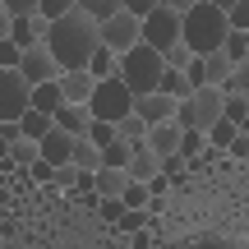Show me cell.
<instances>
[{"instance_id":"cell-1","label":"cell","mask_w":249,"mask_h":249,"mask_svg":"<svg viewBox=\"0 0 249 249\" xmlns=\"http://www.w3.org/2000/svg\"><path fill=\"white\" fill-rule=\"evenodd\" d=\"M97 46H102L97 23H92V18L79 9V0H74V9L60 18V23H51V28H46V51L55 55V65H60L65 74L88 70V65H92V55H97Z\"/></svg>"},{"instance_id":"cell-2","label":"cell","mask_w":249,"mask_h":249,"mask_svg":"<svg viewBox=\"0 0 249 249\" xmlns=\"http://www.w3.org/2000/svg\"><path fill=\"white\" fill-rule=\"evenodd\" d=\"M226 37H231L226 5H213V0H189L185 5V33H180V42H185L194 55L226 51Z\"/></svg>"},{"instance_id":"cell-3","label":"cell","mask_w":249,"mask_h":249,"mask_svg":"<svg viewBox=\"0 0 249 249\" xmlns=\"http://www.w3.org/2000/svg\"><path fill=\"white\" fill-rule=\"evenodd\" d=\"M161 74H166V60H161V51H152V46H134L129 55H120V83L134 92V102L152 97V92L161 88Z\"/></svg>"},{"instance_id":"cell-4","label":"cell","mask_w":249,"mask_h":249,"mask_svg":"<svg viewBox=\"0 0 249 249\" xmlns=\"http://www.w3.org/2000/svg\"><path fill=\"white\" fill-rule=\"evenodd\" d=\"M222 116H226V92H222V88H198L189 102H180L176 124H180V129H198V134H208Z\"/></svg>"},{"instance_id":"cell-5","label":"cell","mask_w":249,"mask_h":249,"mask_svg":"<svg viewBox=\"0 0 249 249\" xmlns=\"http://www.w3.org/2000/svg\"><path fill=\"white\" fill-rule=\"evenodd\" d=\"M180 33H185V14H180L171 0H157V9L143 18V46L166 55L171 46H180Z\"/></svg>"},{"instance_id":"cell-6","label":"cell","mask_w":249,"mask_h":249,"mask_svg":"<svg viewBox=\"0 0 249 249\" xmlns=\"http://www.w3.org/2000/svg\"><path fill=\"white\" fill-rule=\"evenodd\" d=\"M88 111H92V120H107V124H120L124 116H134V92L124 88V83H120V74H116V79L97 83V92H92Z\"/></svg>"},{"instance_id":"cell-7","label":"cell","mask_w":249,"mask_h":249,"mask_svg":"<svg viewBox=\"0 0 249 249\" xmlns=\"http://www.w3.org/2000/svg\"><path fill=\"white\" fill-rule=\"evenodd\" d=\"M33 111V88L18 70H0V124H18Z\"/></svg>"},{"instance_id":"cell-8","label":"cell","mask_w":249,"mask_h":249,"mask_svg":"<svg viewBox=\"0 0 249 249\" xmlns=\"http://www.w3.org/2000/svg\"><path fill=\"white\" fill-rule=\"evenodd\" d=\"M97 37H102V46H107L111 55H129L134 46H143V18H134L129 9H120L111 23L97 28Z\"/></svg>"},{"instance_id":"cell-9","label":"cell","mask_w":249,"mask_h":249,"mask_svg":"<svg viewBox=\"0 0 249 249\" xmlns=\"http://www.w3.org/2000/svg\"><path fill=\"white\" fill-rule=\"evenodd\" d=\"M18 74L28 79V88H46V83H60V65H55V55L42 46H33V51H23V65H18Z\"/></svg>"},{"instance_id":"cell-10","label":"cell","mask_w":249,"mask_h":249,"mask_svg":"<svg viewBox=\"0 0 249 249\" xmlns=\"http://www.w3.org/2000/svg\"><path fill=\"white\" fill-rule=\"evenodd\" d=\"M134 116H139L148 129H157V124H171L180 116V102H171L166 92H152V97H139L134 102Z\"/></svg>"},{"instance_id":"cell-11","label":"cell","mask_w":249,"mask_h":249,"mask_svg":"<svg viewBox=\"0 0 249 249\" xmlns=\"http://www.w3.org/2000/svg\"><path fill=\"white\" fill-rule=\"evenodd\" d=\"M92 92H97V79H92L88 70H74V74H60V97L70 102V107H88Z\"/></svg>"},{"instance_id":"cell-12","label":"cell","mask_w":249,"mask_h":249,"mask_svg":"<svg viewBox=\"0 0 249 249\" xmlns=\"http://www.w3.org/2000/svg\"><path fill=\"white\" fill-rule=\"evenodd\" d=\"M180 139H185V129H180L176 120H171V124H157V129H148V148L157 152L161 161L180 157Z\"/></svg>"},{"instance_id":"cell-13","label":"cell","mask_w":249,"mask_h":249,"mask_svg":"<svg viewBox=\"0 0 249 249\" xmlns=\"http://www.w3.org/2000/svg\"><path fill=\"white\" fill-rule=\"evenodd\" d=\"M55 129L70 134V139H88V129H92V111H88V107H70V102H65V107L55 111Z\"/></svg>"},{"instance_id":"cell-14","label":"cell","mask_w":249,"mask_h":249,"mask_svg":"<svg viewBox=\"0 0 249 249\" xmlns=\"http://www.w3.org/2000/svg\"><path fill=\"white\" fill-rule=\"evenodd\" d=\"M161 176V157L148 148V143H139L129 157V180H139V185H152V180Z\"/></svg>"},{"instance_id":"cell-15","label":"cell","mask_w":249,"mask_h":249,"mask_svg":"<svg viewBox=\"0 0 249 249\" xmlns=\"http://www.w3.org/2000/svg\"><path fill=\"white\" fill-rule=\"evenodd\" d=\"M70 157H74V139L60 134V129H51L42 139V161H51V166H70Z\"/></svg>"},{"instance_id":"cell-16","label":"cell","mask_w":249,"mask_h":249,"mask_svg":"<svg viewBox=\"0 0 249 249\" xmlns=\"http://www.w3.org/2000/svg\"><path fill=\"white\" fill-rule=\"evenodd\" d=\"M70 166H74V171H88V176H97V171H102V148H97V143H88V139H74Z\"/></svg>"},{"instance_id":"cell-17","label":"cell","mask_w":249,"mask_h":249,"mask_svg":"<svg viewBox=\"0 0 249 249\" xmlns=\"http://www.w3.org/2000/svg\"><path fill=\"white\" fill-rule=\"evenodd\" d=\"M92 185H97L102 198H124V189H129V171H107V166H102L97 176H92Z\"/></svg>"},{"instance_id":"cell-18","label":"cell","mask_w":249,"mask_h":249,"mask_svg":"<svg viewBox=\"0 0 249 249\" xmlns=\"http://www.w3.org/2000/svg\"><path fill=\"white\" fill-rule=\"evenodd\" d=\"M79 9H83V14H88L92 23L102 28V23H111V18L124 9V0H79Z\"/></svg>"},{"instance_id":"cell-19","label":"cell","mask_w":249,"mask_h":249,"mask_svg":"<svg viewBox=\"0 0 249 249\" xmlns=\"http://www.w3.org/2000/svg\"><path fill=\"white\" fill-rule=\"evenodd\" d=\"M157 92H166L171 102H189V97H194L189 74H180V70H166V74H161V88H157Z\"/></svg>"},{"instance_id":"cell-20","label":"cell","mask_w":249,"mask_h":249,"mask_svg":"<svg viewBox=\"0 0 249 249\" xmlns=\"http://www.w3.org/2000/svg\"><path fill=\"white\" fill-rule=\"evenodd\" d=\"M65 107V97H60V83H46V88H33V111H42V116H51L55 120V111Z\"/></svg>"},{"instance_id":"cell-21","label":"cell","mask_w":249,"mask_h":249,"mask_svg":"<svg viewBox=\"0 0 249 249\" xmlns=\"http://www.w3.org/2000/svg\"><path fill=\"white\" fill-rule=\"evenodd\" d=\"M18 129H23V139H33V143H42L46 134L55 129V120H51V116H42V111H28V116L18 120Z\"/></svg>"},{"instance_id":"cell-22","label":"cell","mask_w":249,"mask_h":249,"mask_svg":"<svg viewBox=\"0 0 249 249\" xmlns=\"http://www.w3.org/2000/svg\"><path fill=\"white\" fill-rule=\"evenodd\" d=\"M9 161L33 171L37 161H42V143H33V139H14V148H9Z\"/></svg>"},{"instance_id":"cell-23","label":"cell","mask_w":249,"mask_h":249,"mask_svg":"<svg viewBox=\"0 0 249 249\" xmlns=\"http://www.w3.org/2000/svg\"><path fill=\"white\" fill-rule=\"evenodd\" d=\"M235 139H240V124H231L226 116L208 129V148H235Z\"/></svg>"},{"instance_id":"cell-24","label":"cell","mask_w":249,"mask_h":249,"mask_svg":"<svg viewBox=\"0 0 249 249\" xmlns=\"http://www.w3.org/2000/svg\"><path fill=\"white\" fill-rule=\"evenodd\" d=\"M129 157H134V148L124 139H116L107 152H102V166H107V171H129Z\"/></svg>"},{"instance_id":"cell-25","label":"cell","mask_w":249,"mask_h":249,"mask_svg":"<svg viewBox=\"0 0 249 249\" xmlns=\"http://www.w3.org/2000/svg\"><path fill=\"white\" fill-rule=\"evenodd\" d=\"M120 235H143L152 226V213H139V208H124V217H120Z\"/></svg>"},{"instance_id":"cell-26","label":"cell","mask_w":249,"mask_h":249,"mask_svg":"<svg viewBox=\"0 0 249 249\" xmlns=\"http://www.w3.org/2000/svg\"><path fill=\"white\" fill-rule=\"evenodd\" d=\"M116 134L124 143H129V148H139V143H148V124H143L139 116H124L120 124H116Z\"/></svg>"},{"instance_id":"cell-27","label":"cell","mask_w":249,"mask_h":249,"mask_svg":"<svg viewBox=\"0 0 249 249\" xmlns=\"http://www.w3.org/2000/svg\"><path fill=\"white\" fill-rule=\"evenodd\" d=\"M222 92H226V97H245V102H249V60L231 70V79H226V88H222Z\"/></svg>"},{"instance_id":"cell-28","label":"cell","mask_w":249,"mask_h":249,"mask_svg":"<svg viewBox=\"0 0 249 249\" xmlns=\"http://www.w3.org/2000/svg\"><path fill=\"white\" fill-rule=\"evenodd\" d=\"M226 60H231V65L249 60V33H231V37H226Z\"/></svg>"},{"instance_id":"cell-29","label":"cell","mask_w":249,"mask_h":249,"mask_svg":"<svg viewBox=\"0 0 249 249\" xmlns=\"http://www.w3.org/2000/svg\"><path fill=\"white\" fill-rule=\"evenodd\" d=\"M116 139H120V134H116V124H107V120H92V129H88V143H97V148L107 152Z\"/></svg>"},{"instance_id":"cell-30","label":"cell","mask_w":249,"mask_h":249,"mask_svg":"<svg viewBox=\"0 0 249 249\" xmlns=\"http://www.w3.org/2000/svg\"><path fill=\"white\" fill-rule=\"evenodd\" d=\"M203 148H208V134H198V129H185V139H180V157H185V161H194Z\"/></svg>"},{"instance_id":"cell-31","label":"cell","mask_w":249,"mask_h":249,"mask_svg":"<svg viewBox=\"0 0 249 249\" xmlns=\"http://www.w3.org/2000/svg\"><path fill=\"white\" fill-rule=\"evenodd\" d=\"M226 23H231V33H249V0L226 5Z\"/></svg>"},{"instance_id":"cell-32","label":"cell","mask_w":249,"mask_h":249,"mask_svg":"<svg viewBox=\"0 0 249 249\" xmlns=\"http://www.w3.org/2000/svg\"><path fill=\"white\" fill-rule=\"evenodd\" d=\"M161 60H166V70H180V74H185L189 65H194V51H189V46L180 42V46H171V51L161 55Z\"/></svg>"},{"instance_id":"cell-33","label":"cell","mask_w":249,"mask_h":249,"mask_svg":"<svg viewBox=\"0 0 249 249\" xmlns=\"http://www.w3.org/2000/svg\"><path fill=\"white\" fill-rule=\"evenodd\" d=\"M226 120L245 129V124H249V102L245 97H226Z\"/></svg>"},{"instance_id":"cell-34","label":"cell","mask_w":249,"mask_h":249,"mask_svg":"<svg viewBox=\"0 0 249 249\" xmlns=\"http://www.w3.org/2000/svg\"><path fill=\"white\" fill-rule=\"evenodd\" d=\"M18 65H23V51L14 42H0V70H18Z\"/></svg>"},{"instance_id":"cell-35","label":"cell","mask_w":249,"mask_h":249,"mask_svg":"<svg viewBox=\"0 0 249 249\" xmlns=\"http://www.w3.org/2000/svg\"><path fill=\"white\" fill-rule=\"evenodd\" d=\"M97 213L107 217V222H120V217H124V203H120V198H102V208H97Z\"/></svg>"},{"instance_id":"cell-36","label":"cell","mask_w":249,"mask_h":249,"mask_svg":"<svg viewBox=\"0 0 249 249\" xmlns=\"http://www.w3.org/2000/svg\"><path fill=\"white\" fill-rule=\"evenodd\" d=\"M124 9H129L134 18H148L152 9H157V0H124Z\"/></svg>"},{"instance_id":"cell-37","label":"cell","mask_w":249,"mask_h":249,"mask_svg":"<svg viewBox=\"0 0 249 249\" xmlns=\"http://www.w3.org/2000/svg\"><path fill=\"white\" fill-rule=\"evenodd\" d=\"M9 23H14V18H9V9H5V0H0V42H9Z\"/></svg>"},{"instance_id":"cell-38","label":"cell","mask_w":249,"mask_h":249,"mask_svg":"<svg viewBox=\"0 0 249 249\" xmlns=\"http://www.w3.org/2000/svg\"><path fill=\"white\" fill-rule=\"evenodd\" d=\"M51 171H55V166H51V161H37V166H33V176H37V180H42V185H51Z\"/></svg>"},{"instance_id":"cell-39","label":"cell","mask_w":249,"mask_h":249,"mask_svg":"<svg viewBox=\"0 0 249 249\" xmlns=\"http://www.w3.org/2000/svg\"><path fill=\"white\" fill-rule=\"evenodd\" d=\"M148 189H152V198H161V194H166V189H171V176H157V180H152Z\"/></svg>"}]
</instances>
